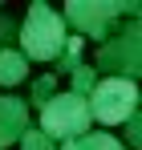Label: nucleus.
<instances>
[{
  "label": "nucleus",
  "instance_id": "nucleus-2",
  "mask_svg": "<svg viewBox=\"0 0 142 150\" xmlns=\"http://www.w3.org/2000/svg\"><path fill=\"white\" fill-rule=\"evenodd\" d=\"M138 21L122 25L114 37H106L94 53V69L106 77H130L138 81V69H142V41H138Z\"/></svg>",
  "mask_w": 142,
  "mask_h": 150
},
{
  "label": "nucleus",
  "instance_id": "nucleus-8",
  "mask_svg": "<svg viewBox=\"0 0 142 150\" xmlns=\"http://www.w3.org/2000/svg\"><path fill=\"white\" fill-rule=\"evenodd\" d=\"M57 150H126V146H122L114 134H94V130H85L81 138H65Z\"/></svg>",
  "mask_w": 142,
  "mask_h": 150
},
{
  "label": "nucleus",
  "instance_id": "nucleus-1",
  "mask_svg": "<svg viewBox=\"0 0 142 150\" xmlns=\"http://www.w3.org/2000/svg\"><path fill=\"white\" fill-rule=\"evenodd\" d=\"M65 37H69V25L61 21V12H53L45 0H33L16 33V49L24 61H57L65 49Z\"/></svg>",
  "mask_w": 142,
  "mask_h": 150
},
{
  "label": "nucleus",
  "instance_id": "nucleus-14",
  "mask_svg": "<svg viewBox=\"0 0 142 150\" xmlns=\"http://www.w3.org/2000/svg\"><path fill=\"white\" fill-rule=\"evenodd\" d=\"M126 138H130V146L138 150V142H142V122H138V110L126 118Z\"/></svg>",
  "mask_w": 142,
  "mask_h": 150
},
{
  "label": "nucleus",
  "instance_id": "nucleus-7",
  "mask_svg": "<svg viewBox=\"0 0 142 150\" xmlns=\"http://www.w3.org/2000/svg\"><path fill=\"white\" fill-rule=\"evenodd\" d=\"M24 73H28V61L21 57V49H0V85L12 89L24 81Z\"/></svg>",
  "mask_w": 142,
  "mask_h": 150
},
{
  "label": "nucleus",
  "instance_id": "nucleus-5",
  "mask_svg": "<svg viewBox=\"0 0 142 150\" xmlns=\"http://www.w3.org/2000/svg\"><path fill=\"white\" fill-rule=\"evenodd\" d=\"M122 12H126L122 0H65L61 21L77 28V37L106 41L110 28H114V16H122Z\"/></svg>",
  "mask_w": 142,
  "mask_h": 150
},
{
  "label": "nucleus",
  "instance_id": "nucleus-13",
  "mask_svg": "<svg viewBox=\"0 0 142 150\" xmlns=\"http://www.w3.org/2000/svg\"><path fill=\"white\" fill-rule=\"evenodd\" d=\"M16 33H21V25L0 12V49H16Z\"/></svg>",
  "mask_w": 142,
  "mask_h": 150
},
{
  "label": "nucleus",
  "instance_id": "nucleus-4",
  "mask_svg": "<svg viewBox=\"0 0 142 150\" xmlns=\"http://www.w3.org/2000/svg\"><path fill=\"white\" fill-rule=\"evenodd\" d=\"M89 105L77 93H53L41 105V134H49L53 142H65V138H81L89 130Z\"/></svg>",
  "mask_w": 142,
  "mask_h": 150
},
{
  "label": "nucleus",
  "instance_id": "nucleus-11",
  "mask_svg": "<svg viewBox=\"0 0 142 150\" xmlns=\"http://www.w3.org/2000/svg\"><path fill=\"white\" fill-rule=\"evenodd\" d=\"M53 93H57V73L37 77V81H33V93H28V105H33V110H41V105H45Z\"/></svg>",
  "mask_w": 142,
  "mask_h": 150
},
{
  "label": "nucleus",
  "instance_id": "nucleus-6",
  "mask_svg": "<svg viewBox=\"0 0 142 150\" xmlns=\"http://www.w3.org/2000/svg\"><path fill=\"white\" fill-rule=\"evenodd\" d=\"M24 130H28V101L12 98V93H0V150L21 142Z\"/></svg>",
  "mask_w": 142,
  "mask_h": 150
},
{
  "label": "nucleus",
  "instance_id": "nucleus-12",
  "mask_svg": "<svg viewBox=\"0 0 142 150\" xmlns=\"http://www.w3.org/2000/svg\"><path fill=\"white\" fill-rule=\"evenodd\" d=\"M21 150H57V142L49 134H41V130H24L21 134Z\"/></svg>",
  "mask_w": 142,
  "mask_h": 150
},
{
  "label": "nucleus",
  "instance_id": "nucleus-3",
  "mask_svg": "<svg viewBox=\"0 0 142 150\" xmlns=\"http://www.w3.org/2000/svg\"><path fill=\"white\" fill-rule=\"evenodd\" d=\"M89 118L102 126H118L138 110V85L130 77H97V85L89 89Z\"/></svg>",
  "mask_w": 142,
  "mask_h": 150
},
{
  "label": "nucleus",
  "instance_id": "nucleus-10",
  "mask_svg": "<svg viewBox=\"0 0 142 150\" xmlns=\"http://www.w3.org/2000/svg\"><path fill=\"white\" fill-rule=\"evenodd\" d=\"M69 81H73V89H69V93H77V98H89V89L97 85V69L81 61V65H77V69L69 73Z\"/></svg>",
  "mask_w": 142,
  "mask_h": 150
},
{
  "label": "nucleus",
  "instance_id": "nucleus-9",
  "mask_svg": "<svg viewBox=\"0 0 142 150\" xmlns=\"http://www.w3.org/2000/svg\"><path fill=\"white\" fill-rule=\"evenodd\" d=\"M81 57H85V37H65V49H61V57H57V77L61 73H73L77 65H81Z\"/></svg>",
  "mask_w": 142,
  "mask_h": 150
}]
</instances>
